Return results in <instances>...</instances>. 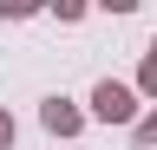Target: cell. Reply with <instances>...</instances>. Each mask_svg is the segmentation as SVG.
<instances>
[{"label": "cell", "instance_id": "obj_1", "mask_svg": "<svg viewBox=\"0 0 157 150\" xmlns=\"http://www.w3.org/2000/svg\"><path fill=\"white\" fill-rule=\"evenodd\" d=\"M92 111H98L105 124H124L137 104H131V91H124V85H98V91H92Z\"/></svg>", "mask_w": 157, "mask_h": 150}, {"label": "cell", "instance_id": "obj_2", "mask_svg": "<svg viewBox=\"0 0 157 150\" xmlns=\"http://www.w3.org/2000/svg\"><path fill=\"white\" fill-rule=\"evenodd\" d=\"M46 130H59V137H72V130H78V111H72L66 98H52V104H46Z\"/></svg>", "mask_w": 157, "mask_h": 150}, {"label": "cell", "instance_id": "obj_3", "mask_svg": "<svg viewBox=\"0 0 157 150\" xmlns=\"http://www.w3.org/2000/svg\"><path fill=\"white\" fill-rule=\"evenodd\" d=\"M137 137H144V144H157V111H151L144 124H137Z\"/></svg>", "mask_w": 157, "mask_h": 150}, {"label": "cell", "instance_id": "obj_4", "mask_svg": "<svg viewBox=\"0 0 157 150\" xmlns=\"http://www.w3.org/2000/svg\"><path fill=\"white\" fill-rule=\"evenodd\" d=\"M7 144H13V118L0 111V150H7Z\"/></svg>", "mask_w": 157, "mask_h": 150}, {"label": "cell", "instance_id": "obj_5", "mask_svg": "<svg viewBox=\"0 0 157 150\" xmlns=\"http://www.w3.org/2000/svg\"><path fill=\"white\" fill-rule=\"evenodd\" d=\"M144 85H151V91H157V59H151V65H144Z\"/></svg>", "mask_w": 157, "mask_h": 150}]
</instances>
